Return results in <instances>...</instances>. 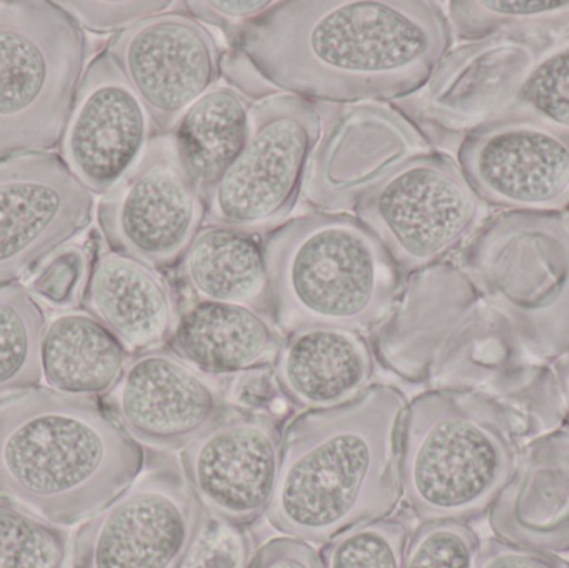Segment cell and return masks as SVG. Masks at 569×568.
Wrapping results in <instances>:
<instances>
[{"instance_id": "6da1fadb", "label": "cell", "mask_w": 569, "mask_h": 568, "mask_svg": "<svg viewBox=\"0 0 569 568\" xmlns=\"http://www.w3.org/2000/svg\"><path fill=\"white\" fill-rule=\"evenodd\" d=\"M453 43L447 10L430 0H287L233 49L276 92L343 106L413 96Z\"/></svg>"}, {"instance_id": "7a4b0ae2", "label": "cell", "mask_w": 569, "mask_h": 568, "mask_svg": "<svg viewBox=\"0 0 569 568\" xmlns=\"http://www.w3.org/2000/svg\"><path fill=\"white\" fill-rule=\"evenodd\" d=\"M407 407L398 387L375 383L350 403L295 417L283 430L270 526L325 546L351 527L390 517L403 499Z\"/></svg>"}, {"instance_id": "3957f363", "label": "cell", "mask_w": 569, "mask_h": 568, "mask_svg": "<svg viewBox=\"0 0 569 568\" xmlns=\"http://www.w3.org/2000/svg\"><path fill=\"white\" fill-rule=\"evenodd\" d=\"M146 452L97 399L47 387L0 399V499L70 527L120 496Z\"/></svg>"}, {"instance_id": "277c9868", "label": "cell", "mask_w": 569, "mask_h": 568, "mask_svg": "<svg viewBox=\"0 0 569 568\" xmlns=\"http://www.w3.org/2000/svg\"><path fill=\"white\" fill-rule=\"evenodd\" d=\"M272 317L284 336L308 327L377 329L407 273L348 212L303 213L263 236Z\"/></svg>"}, {"instance_id": "5b68a950", "label": "cell", "mask_w": 569, "mask_h": 568, "mask_svg": "<svg viewBox=\"0 0 569 568\" xmlns=\"http://www.w3.org/2000/svg\"><path fill=\"white\" fill-rule=\"evenodd\" d=\"M521 446L497 406L473 392L430 389L408 402L403 500L420 522H471L490 512Z\"/></svg>"}, {"instance_id": "8992f818", "label": "cell", "mask_w": 569, "mask_h": 568, "mask_svg": "<svg viewBox=\"0 0 569 568\" xmlns=\"http://www.w3.org/2000/svg\"><path fill=\"white\" fill-rule=\"evenodd\" d=\"M457 262L535 359L569 353V210L493 212Z\"/></svg>"}, {"instance_id": "52a82bcc", "label": "cell", "mask_w": 569, "mask_h": 568, "mask_svg": "<svg viewBox=\"0 0 569 568\" xmlns=\"http://www.w3.org/2000/svg\"><path fill=\"white\" fill-rule=\"evenodd\" d=\"M89 42L59 2H0V159L60 142Z\"/></svg>"}, {"instance_id": "ba28073f", "label": "cell", "mask_w": 569, "mask_h": 568, "mask_svg": "<svg viewBox=\"0 0 569 568\" xmlns=\"http://www.w3.org/2000/svg\"><path fill=\"white\" fill-rule=\"evenodd\" d=\"M495 210L445 150H430L391 170L355 207L405 273L450 262Z\"/></svg>"}, {"instance_id": "9c48e42d", "label": "cell", "mask_w": 569, "mask_h": 568, "mask_svg": "<svg viewBox=\"0 0 569 568\" xmlns=\"http://www.w3.org/2000/svg\"><path fill=\"white\" fill-rule=\"evenodd\" d=\"M323 117L318 103L277 92L256 100L246 143L207 192V222L267 236L290 220Z\"/></svg>"}, {"instance_id": "30bf717a", "label": "cell", "mask_w": 569, "mask_h": 568, "mask_svg": "<svg viewBox=\"0 0 569 568\" xmlns=\"http://www.w3.org/2000/svg\"><path fill=\"white\" fill-rule=\"evenodd\" d=\"M206 517L180 460L157 456L80 526L72 568H180Z\"/></svg>"}, {"instance_id": "8fae6325", "label": "cell", "mask_w": 569, "mask_h": 568, "mask_svg": "<svg viewBox=\"0 0 569 568\" xmlns=\"http://www.w3.org/2000/svg\"><path fill=\"white\" fill-rule=\"evenodd\" d=\"M551 43L501 33L455 42L427 83L395 106L435 149H458L465 137L510 110L531 67Z\"/></svg>"}, {"instance_id": "7c38bea8", "label": "cell", "mask_w": 569, "mask_h": 568, "mask_svg": "<svg viewBox=\"0 0 569 568\" xmlns=\"http://www.w3.org/2000/svg\"><path fill=\"white\" fill-rule=\"evenodd\" d=\"M97 219L109 249L157 270L179 263L206 226L207 203L170 133L157 136L139 166L102 196Z\"/></svg>"}, {"instance_id": "4fadbf2b", "label": "cell", "mask_w": 569, "mask_h": 568, "mask_svg": "<svg viewBox=\"0 0 569 568\" xmlns=\"http://www.w3.org/2000/svg\"><path fill=\"white\" fill-rule=\"evenodd\" d=\"M455 157L495 212L569 210V130L507 112L465 137Z\"/></svg>"}, {"instance_id": "5bb4252c", "label": "cell", "mask_w": 569, "mask_h": 568, "mask_svg": "<svg viewBox=\"0 0 569 568\" xmlns=\"http://www.w3.org/2000/svg\"><path fill=\"white\" fill-rule=\"evenodd\" d=\"M320 109L323 126L303 196L321 212L355 210L358 200L391 170L435 150L423 130L397 106L358 102Z\"/></svg>"}, {"instance_id": "9a60e30c", "label": "cell", "mask_w": 569, "mask_h": 568, "mask_svg": "<svg viewBox=\"0 0 569 568\" xmlns=\"http://www.w3.org/2000/svg\"><path fill=\"white\" fill-rule=\"evenodd\" d=\"M96 199L60 156L0 159V286L32 272L89 229Z\"/></svg>"}, {"instance_id": "2e32d148", "label": "cell", "mask_w": 569, "mask_h": 568, "mask_svg": "<svg viewBox=\"0 0 569 568\" xmlns=\"http://www.w3.org/2000/svg\"><path fill=\"white\" fill-rule=\"evenodd\" d=\"M283 430L277 417L233 409L180 450V467L209 516L252 527L279 486Z\"/></svg>"}, {"instance_id": "e0dca14e", "label": "cell", "mask_w": 569, "mask_h": 568, "mask_svg": "<svg viewBox=\"0 0 569 568\" xmlns=\"http://www.w3.org/2000/svg\"><path fill=\"white\" fill-rule=\"evenodd\" d=\"M107 52L146 103L160 133H169L222 76L223 56L216 36L182 2L180 9L157 13L117 33Z\"/></svg>"}, {"instance_id": "ac0fdd59", "label": "cell", "mask_w": 569, "mask_h": 568, "mask_svg": "<svg viewBox=\"0 0 569 568\" xmlns=\"http://www.w3.org/2000/svg\"><path fill=\"white\" fill-rule=\"evenodd\" d=\"M160 136L156 120L109 52L83 72L60 137V159L93 196L116 189Z\"/></svg>"}, {"instance_id": "d6986e66", "label": "cell", "mask_w": 569, "mask_h": 568, "mask_svg": "<svg viewBox=\"0 0 569 568\" xmlns=\"http://www.w3.org/2000/svg\"><path fill=\"white\" fill-rule=\"evenodd\" d=\"M103 406L137 444L160 454L186 449L230 410L223 380L167 347L130 357Z\"/></svg>"}, {"instance_id": "ffe728a7", "label": "cell", "mask_w": 569, "mask_h": 568, "mask_svg": "<svg viewBox=\"0 0 569 568\" xmlns=\"http://www.w3.org/2000/svg\"><path fill=\"white\" fill-rule=\"evenodd\" d=\"M480 299L453 260L408 273L390 316L377 327L375 357L407 382H430L441 349Z\"/></svg>"}, {"instance_id": "44dd1931", "label": "cell", "mask_w": 569, "mask_h": 568, "mask_svg": "<svg viewBox=\"0 0 569 568\" xmlns=\"http://www.w3.org/2000/svg\"><path fill=\"white\" fill-rule=\"evenodd\" d=\"M495 537L515 546L569 552V429L525 446L488 512Z\"/></svg>"}, {"instance_id": "7402d4cb", "label": "cell", "mask_w": 569, "mask_h": 568, "mask_svg": "<svg viewBox=\"0 0 569 568\" xmlns=\"http://www.w3.org/2000/svg\"><path fill=\"white\" fill-rule=\"evenodd\" d=\"M82 300L86 312L132 356L169 346L182 312L176 290L159 270L112 249L90 266Z\"/></svg>"}, {"instance_id": "603a6c76", "label": "cell", "mask_w": 569, "mask_h": 568, "mask_svg": "<svg viewBox=\"0 0 569 568\" xmlns=\"http://www.w3.org/2000/svg\"><path fill=\"white\" fill-rule=\"evenodd\" d=\"M373 346L361 332L308 327L284 336L273 373L284 400L297 409L327 410L350 403L373 386Z\"/></svg>"}, {"instance_id": "cb8c5ba5", "label": "cell", "mask_w": 569, "mask_h": 568, "mask_svg": "<svg viewBox=\"0 0 569 568\" xmlns=\"http://www.w3.org/2000/svg\"><path fill=\"white\" fill-rule=\"evenodd\" d=\"M284 333L276 320L250 307L189 302L182 307L167 349L193 369L226 380L272 367Z\"/></svg>"}, {"instance_id": "d4e9b609", "label": "cell", "mask_w": 569, "mask_h": 568, "mask_svg": "<svg viewBox=\"0 0 569 568\" xmlns=\"http://www.w3.org/2000/svg\"><path fill=\"white\" fill-rule=\"evenodd\" d=\"M176 267L177 282L189 302L250 307L272 317L263 236L206 223Z\"/></svg>"}, {"instance_id": "484cf974", "label": "cell", "mask_w": 569, "mask_h": 568, "mask_svg": "<svg viewBox=\"0 0 569 568\" xmlns=\"http://www.w3.org/2000/svg\"><path fill=\"white\" fill-rule=\"evenodd\" d=\"M129 352L89 312H66L43 330L40 369L47 389L66 396L106 397L119 382Z\"/></svg>"}, {"instance_id": "4316f807", "label": "cell", "mask_w": 569, "mask_h": 568, "mask_svg": "<svg viewBox=\"0 0 569 568\" xmlns=\"http://www.w3.org/2000/svg\"><path fill=\"white\" fill-rule=\"evenodd\" d=\"M252 100L237 87L217 83L170 130L177 156L190 179L207 196L246 143Z\"/></svg>"}, {"instance_id": "83f0119b", "label": "cell", "mask_w": 569, "mask_h": 568, "mask_svg": "<svg viewBox=\"0 0 569 568\" xmlns=\"http://www.w3.org/2000/svg\"><path fill=\"white\" fill-rule=\"evenodd\" d=\"M445 10L455 42L500 33L548 42L569 36V0H465Z\"/></svg>"}, {"instance_id": "f1b7e54d", "label": "cell", "mask_w": 569, "mask_h": 568, "mask_svg": "<svg viewBox=\"0 0 569 568\" xmlns=\"http://www.w3.org/2000/svg\"><path fill=\"white\" fill-rule=\"evenodd\" d=\"M46 316L27 287L0 286V399L42 382L40 347Z\"/></svg>"}, {"instance_id": "f546056e", "label": "cell", "mask_w": 569, "mask_h": 568, "mask_svg": "<svg viewBox=\"0 0 569 568\" xmlns=\"http://www.w3.org/2000/svg\"><path fill=\"white\" fill-rule=\"evenodd\" d=\"M72 564L69 529L0 499V568H72Z\"/></svg>"}, {"instance_id": "4dcf8cb0", "label": "cell", "mask_w": 569, "mask_h": 568, "mask_svg": "<svg viewBox=\"0 0 569 568\" xmlns=\"http://www.w3.org/2000/svg\"><path fill=\"white\" fill-rule=\"evenodd\" d=\"M410 527L400 519L373 520L325 544L323 568H403Z\"/></svg>"}, {"instance_id": "1f68e13d", "label": "cell", "mask_w": 569, "mask_h": 568, "mask_svg": "<svg viewBox=\"0 0 569 568\" xmlns=\"http://www.w3.org/2000/svg\"><path fill=\"white\" fill-rule=\"evenodd\" d=\"M508 112L537 117L569 130V36L538 57Z\"/></svg>"}, {"instance_id": "d6a6232c", "label": "cell", "mask_w": 569, "mask_h": 568, "mask_svg": "<svg viewBox=\"0 0 569 568\" xmlns=\"http://www.w3.org/2000/svg\"><path fill=\"white\" fill-rule=\"evenodd\" d=\"M480 547L470 524L425 520L410 534L403 568H475Z\"/></svg>"}, {"instance_id": "836d02e7", "label": "cell", "mask_w": 569, "mask_h": 568, "mask_svg": "<svg viewBox=\"0 0 569 568\" xmlns=\"http://www.w3.org/2000/svg\"><path fill=\"white\" fill-rule=\"evenodd\" d=\"M257 552L250 527L207 514L180 568H250Z\"/></svg>"}, {"instance_id": "e575fe53", "label": "cell", "mask_w": 569, "mask_h": 568, "mask_svg": "<svg viewBox=\"0 0 569 568\" xmlns=\"http://www.w3.org/2000/svg\"><path fill=\"white\" fill-rule=\"evenodd\" d=\"M89 253L82 247H62L43 260L30 280V292L52 307L76 306L90 273Z\"/></svg>"}, {"instance_id": "d590c367", "label": "cell", "mask_w": 569, "mask_h": 568, "mask_svg": "<svg viewBox=\"0 0 569 568\" xmlns=\"http://www.w3.org/2000/svg\"><path fill=\"white\" fill-rule=\"evenodd\" d=\"M179 2H59L83 30L96 33L123 32L140 20L167 12Z\"/></svg>"}, {"instance_id": "8d00e7d4", "label": "cell", "mask_w": 569, "mask_h": 568, "mask_svg": "<svg viewBox=\"0 0 569 568\" xmlns=\"http://www.w3.org/2000/svg\"><path fill=\"white\" fill-rule=\"evenodd\" d=\"M227 400L233 409L277 416V407L290 406L277 383L272 367L250 370L223 380Z\"/></svg>"}, {"instance_id": "74e56055", "label": "cell", "mask_w": 569, "mask_h": 568, "mask_svg": "<svg viewBox=\"0 0 569 568\" xmlns=\"http://www.w3.org/2000/svg\"><path fill=\"white\" fill-rule=\"evenodd\" d=\"M276 2L270 0H229V2H212V0H202V2H182L183 9L196 17L207 27L212 26L222 29L227 36L236 42L239 33L246 29L253 20L269 12Z\"/></svg>"}, {"instance_id": "f35d334b", "label": "cell", "mask_w": 569, "mask_h": 568, "mask_svg": "<svg viewBox=\"0 0 569 568\" xmlns=\"http://www.w3.org/2000/svg\"><path fill=\"white\" fill-rule=\"evenodd\" d=\"M475 568H569V564L555 554L515 546L495 537L481 542Z\"/></svg>"}, {"instance_id": "ab89813d", "label": "cell", "mask_w": 569, "mask_h": 568, "mask_svg": "<svg viewBox=\"0 0 569 568\" xmlns=\"http://www.w3.org/2000/svg\"><path fill=\"white\" fill-rule=\"evenodd\" d=\"M250 568H323V562L311 544L279 537L260 547Z\"/></svg>"}, {"instance_id": "60d3db41", "label": "cell", "mask_w": 569, "mask_h": 568, "mask_svg": "<svg viewBox=\"0 0 569 568\" xmlns=\"http://www.w3.org/2000/svg\"><path fill=\"white\" fill-rule=\"evenodd\" d=\"M550 366L551 370H553L555 379H557L565 420L569 423V353L555 360Z\"/></svg>"}]
</instances>
